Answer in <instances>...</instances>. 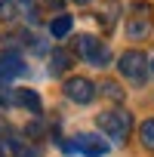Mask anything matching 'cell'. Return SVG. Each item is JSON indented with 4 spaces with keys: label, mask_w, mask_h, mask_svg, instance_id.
Wrapping results in <instances>:
<instances>
[{
    "label": "cell",
    "mask_w": 154,
    "mask_h": 157,
    "mask_svg": "<svg viewBox=\"0 0 154 157\" xmlns=\"http://www.w3.org/2000/svg\"><path fill=\"white\" fill-rule=\"evenodd\" d=\"M117 68H120V74L126 77V80H133L136 86H142V83L148 80V59H145V52H139V49H126V52L117 59Z\"/></svg>",
    "instance_id": "3957f363"
},
{
    "label": "cell",
    "mask_w": 154,
    "mask_h": 157,
    "mask_svg": "<svg viewBox=\"0 0 154 157\" xmlns=\"http://www.w3.org/2000/svg\"><path fill=\"white\" fill-rule=\"evenodd\" d=\"M6 145H10V151H13V157H37V148L34 145H28L25 139H19V136H6Z\"/></svg>",
    "instance_id": "9c48e42d"
},
{
    "label": "cell",
    "mask_w": 154,
    "mask_h": 157,
    "mask_svg": "<svg viewBox=\"0 0 154 157\" xmlns=\"http://www.w3.org/2000/svg\"><path fill=\"white\" fill-rule=\"evenodd\" d=\"M102 93H105L108 99H114V102H123V90H120L114 80H105V83H102Z\"/></svg>",
    "instance_id": "9a60e30c"
},
{
    "label": "cell",
    "mask_w": 154,
    "mask_h": 157,
    "mask_svg": "<svg viewBox=\"0 0 154 157\" xmlns=\"http://www.w3.org/2000/svg\"><path fill=\"white\" fill-rule=\"evenodd\" d=\"M46 6H56V10H59V6H62V0H46Z\"/></svg>",
    "instance_id": "2e32d148"
},
{
    "label": "cell",
    "mask_w": 154,
    "mask_h": 157,
    "mask_svg": "<svg viewBox=\"0 0 154 157\" xmlns=\"http://www.w3.org/2000/svg\"><path fill=\"white\" fill-rule=\"evenodd\" d=\"M0 157H3V154H0Z\"/></svg>",
    "instance_id": "d6986e66"
},
{
    "label": "cell",
    "mask_w": 154,
    "mask_h": 157,
    "mask_svg": "<svg viewBox=\"0 0 154 157\" xmlns=\"http://www.w3.org/2000/svg\"><path fill=\"white\" fill-rule=\"evenodd\" d=\"M139 139H142V145H145V148H151V151H154V117H151V120H145V123L139 126Z\"/></svg>",
    "instance_id": "7c38bea8"
},
{
    "label": "cell",
    "mask_w": 154,
    "mask_h": 157,
    "mask_svg": "<svg viewBox=\"0 0 154 157\" xmlns=\"http://www.w3.org/2000/svg\"><path fill=\"white\" fill-rule=\"evenodd\" d=\"M99 129L114 139V142H126L129 132H133V114L123 111V108H114V111H102L99 114Z\"/></svg>",
    "instance_id": "6da1fadb"
},
{
    "label": "cell",
    "mask_w": 154,
    "mask_h": 157,
    "mask_svg": "<svg viewBox=\"0 0 154 157\" xmlns=\"http://www.w3.org/2000/svg\"><path fill=\"white\" fill-rule=\"evenodd\" d=\"M74 148H77V151H83L87 157H102V154H108V142H105V139H99V136H93V132L77 136Z\"/></svg>",
    "instance_id": "52a82bcc"
},
{
    "label": "cell",
    "mask_w": 154,
    "mask_h": 157,
    "mask_svg": "<svg viewBox=\"0 0 154 157\" xmlns=\"http://www.w3.org/2000/svg\"><path fill=\"white\" fill-rule=\"evenodd\" d=\"M151 71H154V65H151Z\"/></svg>",
    "instance_id": "ac0fdd59"
},
{
    "label": "cell",
    "mask_w": 154,
    "mask_h": 157,
    "mask_svg": "<svg viewBox=\"0 0 154 157\" xmlns=\"http://www.w3.org/2000/svg\"><path fill=\"white\" fill-rule=\"evenodd\" d=\"M13 105H22L31 114H40V96L34 90H13Z\"/></svg>",
    "instance_id": "ba28073f"
},
{
    "label": "cell",
    "mask_w": 154,
    "mask_h": 157,
    "mask_svg": "<svg viewBox=\"0 0 154 157\" xmlns=\"http://www.w3.org/2000/svg\"><path fill=\"white\" fill-rule=\"evenodd\" d=\"M71 16H65V13H59L56 19H52V25H49V31H52V37H65L68 31H71Z\"/></svg>",
    "instance_id": "8fae6325"
},
{
    "label": "cell",
    "mask_w": 154,
    "mask_h": 157,
    "mask_svg": "<svg viewBox=\"0 0 154 157\" xmlns=\"http://www.w3.org/2000/svg\"><path fill=\"white\" fill-rule=\"evenodd\" d=\"M151 3H133V16H129V22H126V37L129 40H145L148 34H151Z\"/></svg>",
    "instance_id": "277c9868"
},
{
    "label": "cell",
    "mask_w": 154,
    "mask_h": 157,
    "mask_svg": "<svg viewBox=\"0 0 154 157\" xmlns=\"http://www.w3.org/2000/svg\"><path fill=\"white\" fill-rule=\"evenodd\" d=\"M74 52L80 56V59H87L90 65H96V68H105V65L111 62L108 46H105L99 37H93V34H77V37H74Z\"/></svg>",
    "instance_id": "7a4b0ae2"
},
{
    "label": "cell",
    "mask_w": 154,
    "mask_h": 157,
    "mask_svg": "<svg viewBox=\"0 0 154 157\" xmlns=\"http://www.w3.org/2000/svg\"><path fill=\"white\" fill-rule=\"evenodd\" d=\"M19 74H25V59L16 49L0 52V80H13V77H19Z\"/></svg>",
    "instance_id": "8992f818"
},
{
    "label": "cell",
    "mask_w": 154,
    "mask_h": 157,
    "mask_svg": "<svg viewBox=\"0 0 154 157\" xmlns=\"http://www.w3.org/2000/svg\"><path fill=\"white\" fill-rule=\"evenodd\" d=\"M19 16V3L16 0H0V22H13Z\"/></svg>",
    "instance_id": "4fadbf2b"
},
{
    "label": "cell",
    "mask_w": 154,
    "mask_h": 157,
    "mask_svg": "<svg viewBox=\"0 0 154 157\" xmlns=\"http://www.w3.org/2000/svg\"><path fill=\"white\" fill-rule=\"evenodd\" d=\"M114 13H120V3H117V0H111V3L102 10V16H99L105 28H111V25H114Z\"/></svg>",
    "instance_id": "5bb4252c"
},
{
    "label": "cell",
    "mask_w": 154,
    "mask_h": 157,
    "mask_svg": "<svg viewBox=\"0 0 154 157\" xmlns=\"http://www.w3.org/2000/svg\"><path fill=\"white\" fill-rule=\"evenodd\" d=\"M49 62H52V65H49V71H52V74H65V71L71 68V52H65V49H56Z\"/></svg>",
    "instance_id": "30bf717a"
},
{
    "label": "cell",
    "mask_w": 154,
    "mask_h": 157,
    "mask_svg": "<svg viewBox=\"0 0 154 157\" xmlns=\"http://www.w3.org/2000/svg\"><path fill=\"white\" fill-rule=\"evenodd\" d=\"M74 3H80V6H83V3H93V0H74Z\"/></svg>",
    "instance_id": "e0dca14e"
},
{
    "label": "cell",
    "mask_w": 154,
    "mask_h": 157,
    "mask_svg": "<svg viewBox=\"0 0 154 157\" xmlns=\"http://www.w3.org/2000/svg\"><path fill=\"white\" fill-rule=\"evenodd\" d=\"M65 96L77 105H90L96 99V83L87 80V77H68L65 80Z\"/></svg>",
    "instance_id": "5b68a950"
}]
</instances>
